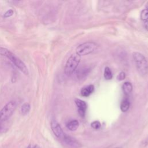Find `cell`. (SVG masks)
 <instances>
[{
	"label": "cell",
	"instance_id": "cell-15",
	"mask_svg": "<svg viewBox=\"0 0 148 148\" xmlns=\"http://www.w3.org/2000/svg\"><path fill=\"white\" fill-rule=\"evenodd\" d=\"M104 77L106 80H111L113 77V75L110 69L108 66H106L104 70Z\"/></svg>",
	"mask_w": 148,
	"mask_h": 148
},
{
	"label": "cell",
	"instance_id": "cell-7",
	"mask_svg": "<svg viewBox=\"0 0 148 148\" xmlns=\"http://www.w3.org/2000/svg\"><path fill=\"white\" fill-rule=\"evenodd\" d=\"M62 139L64 142L71 148H80L81 147L80 142L72 136L65 134Z\"/></svg>",
	"mask_w": 148,
	"mask_h": 148
},
{
	"label": "cell",
	"instance_id": "cell-21",
	"mask_svg": "<svg viewBox=\"0 0 148 148\" xmlns=\"http://www.w3.org/2000/svg\"><path fill=\"white\" fill-rule=\"evenodd\" d=\"M33 148H39V147L38 145H35V146H34V147Z\"/></svg>",
	"mask_w": 148,
	"mask_h": 148
},
{
	"label": "cell",
	"instance_id": "cell-9",
	"mask_svg": "<svg viewBox=\"0 0 148 148\" xmlns=\"http://www.w3.org/2000/svg\"><path fill=\"white\" fill-rule=\"evenodd\" d=\"M90 72V68L86 66H82L77 69L76 72V75L79 79H82L87 76Z\"/></svg>",
	"mask_w": 148,
	"mask_h": 148
},
{
	"label": "cell",
	"instance_id": "cell-4",
	"mask_svg": "<svg viewBox=\"0 0 148 148\" xmlns=\"http://www.w3.org/2000/svg\"><path fill=\"white\" fill-rule=\"evenodd\" d=\"M16 108V103L14 101L8 102L0 110V123L5 121L13 114Z\"/></svg>",
	"mask_w": 148,
	"mask_h": 148
},
{
	"label": "cell",
	"instance_id": "cell-6",
	"mask_svg": "<svg viewBox=\"0 0 148 148\" xmlns=\"http://www.w3.org/2000/svg\"><path fill=\"white\" fill-rule=\"evenodd\" d=\"M51 128L55 135L56 136H57L58 138L62 139L65 134L64 133V131L61 127L59 123L55 120H53L51 121Z\"/></svg>",
	"mask_w": 148,
	"mask_h": 148
},
{
	"label": "cell",
	"instance_id": "cell-12",
	"mask_svg": "<svg viewBox=\"0 0 148 148\" xmlns=\"http://www.w3.org/2000/svg\"><path fill=\"white\" fill-rule=\"evenodd\" d=\"M122 89H123V91L125 95H128L132 91V85L129 82H124V84H123Z\"/></svg>",
	"mask_w": 148,
	"mask_h": 148
},
{
	"label": "cell",
	"instance_id": "cell-22",
	"mask_svg": "<svg viewBox=\"0 0 148 148\" xmlns=\"http://www.w3.org/2000/svg\"><path fill=\"white\" fill-rule=\"evenodd\" d=\"M146 9L148 10V2H147V3L146 4Z\"/></svg>",
	"mask_w": 148,
	"mask_h": 148
},
{
	"label": "cell",
	"instance_id": "cell-14",
	"mask_svg": "<svg viewBox=\"0 0 148 148\" xmlns=\"http://www.w3.org/2000/svg\"><path fill=\"white\" fill-rule=\"evenodd\" d=\"M30 109H31V106L29 103L25 102L24 103H23L21 108V112L22 114L26 115L27 114H28L30 110Z\"/></svg>",
	"mask_w": 148,
	"mask_h": 148
},
{
	"label": "cell",
	"instance_id": "cell-17",
	"mask_svg": "<svg viewBox=\"0 0 148 148\" xmlns=\"http://www.w3.org/2000/svg\"><path fill=\"white\" fill-rule=\"evenodd\" d=\"M91 126L92 128H94L95 130H98V129L100 128V127L101 126V123L99 121H92L91 123Z\"/></svg>",
	"mask_w": 148,
	"mask_h": 148
},
{
	"label": "cell",
	"instance_id": "cell-5",
	"mask_svg": "<svg viewBox=\"0 0 148 148\" xmlns=\"http://www.w3.org/2000/svg\"><path fill=\"white\" fill-rule=\"evenodd\" d=\"M97 47L96 43L92 42H87L79 45L76 48V54L79 56L89 54L93 52Z\"/></svg>",
	"mask_w": 148,
	"mask_h": 148
},
{
	"label": "cell",
	"instance_id": "cell-2",
	"mask_svg": "<svg viewBox=\"0 0 148 148\" xmlns=\"http://www.w3.org/2000/svg\"><path fill=\"white\" fill-rule=\"evenodd\" d=\"M132 57L136 68L139 73L142 76L146 75L148 73V61L145 57L139 52H134Z\"/></svg>",
	"mask_w": 148,
	"mask_h": 148
},
{
	"label": "cell",
	"instance_id": "cell-18",
	"mask_svg": "<svg viewBox=\"0 0 148 148\" xmlns=\"http://www.w3.org/2000/svg\"><path fill=\"white\" fill-rule=\"evenodd\" d=\"M125 77V74L124 72H120V73L118 75L117 77V79L119 81H121L123 80H124Z\"/></svg>",
	"mask_w": 148,
	"mask_h": 148
},
{
	"label": "cell",
	"instance_id": "cell-23",
	"mask_svg": "<svg viewBox=\"0 0 148 148\" xmlns=\"http://www.w3.org/2000/svg\"><path fill=\"white\" fill-rule=\"evenodd\" d=\"M27 148H31V146L30 145H29V146H28V147H27Z\"/></svg>",
	"mask_w": 148,
	"mask_h": 148
},
{
	"label": "cell",
	"instance_id": "cell-11",
	"mask_svg": "<svg viewBox=\"0 0 148 148\" xmlns=\"http://www.w3.org/2000/svg\"><path fill=\"white\" fill-rule=\"evenodd\" d=\"M79 125V121L77 120H72L69 121L66 124V127L67 128L72 131L76 130Z\"/></svg>",
	"mask_w": 148,
	"mask_h": 148
},
{
	"label": "cell",
	"instance_id": "cell-19",
	"mask_svg": "<svg viewBox=\"0 0 148 148\" xmlns=\"http://www.w3.org/2000/svg\"><path fill=\"white\" fill-rule=\"evenodd\" d=\"M13 13H14L13 10H12V9H9V10H8V11H6V12L5 13L3 16H4L5 17H6V18L12 16L13 14Z\"/></svg>",
	"mask_w": 148,
	"mask_h": 148
},
{
	"label": "cell",
	"instance_id": "cell-16",
	"mask_svg": "<svg viewBox=\"0 0 148 148\" xmlns=\"http://www.w3.org/2000/svg\"><path fill=\"white\" fill-rule=\"evenodd\" d=\"M140 18L144 21L148 20V10H147L144 9L141 12Z\"/></svg>",
	"mask_w": 148,
	"mask_h": 148
},
{
	"label": "cell",
	"instance_id": "cell-13",
	"mask_svg": "<svg viewBox=\"0 0 148 148\" xmlns=\"http://www.w3.org/2000/svg\"><path fill=\"white\" fill-rule=\"evenodd\" d=\"M130 106V101L127 98H124L121 102L120 109L122 112H125L129 109Z\"/></svg>",
	"mask_w": 148,
	"mask_h": 148
},
{
	"label": "cell",
	"instance_id": "cell-20",
	"mask_svg": "<svg viewBox=\"0 0 148 148\" xmlns=\"http://www.w3.org/2000/svg\"><path fill=\"white\" fill-rule=\"evenodd\" d=\"M144 27H145V29L147 31H148V20L144 22Z\"/></svg>",
	"mask_w": 148,
	"mask_h": 148
},
{
	"label": "cell",
	"instance_id": "cell-8",
	"mask_svg": "<svg viewBox=\"0 0 148 148\" xmlns=\"http://www.w3.org/2000/svg\"><path fill=\"white\" fill-rule=\"evenodd\" d=\"M75 103L77 107L78 113L80 116L84 117L86 114V110L87 109V104L86 103L80 99H75Z\"/></svg>",
	"mask_w": 148,
	"mask_h": 148
},
{
	"label": "cell",
	"instance_id": "cell-3",
	"mask_svg": "<svg viewBox=\"0 0 148 148\" xmlns=\"http://www.w3.org/2000/svg\"><path fill=\"white\" fill-rule=\"evenodd\" d=\"M80 61V56L78 54L75 53L71 55L66 62L64 68L65 73L68 76H70L73 74V73L76 71Z\"/></svg>",
	"mask_w": 148,
	"mask_h": 148
},
{
	"label": "cell",
	"instance_id": "cell-24",
	"mask_svg": "<svg viewBox=\"0 0 148 148\" xmlns=\"http://www.w3.org/2000/svg\"><path fill=\"white\" fill-rule=\"evenodd\" d=\"M115 148H122L121 147H115Z\"/></svg>",
	"mask_w": 148,
	"mask_h": 148
},
{
	"label": "cell",
	"instance_id": "cell-10",
	"mask_svg": "<svg viewBox=\"0 0 148 148\" xmlns=\"http://www.w3.org/2000/svg\"><path fill=\"white\" fill-rule=\"evenodd\" d=\"M94 91V87L93 85L90 84L88 85L86 87H83V88L81 90V95L83 97H88L90 95H91L93 91Z\"/></svg>",
	"mask_w": 148,
	"mask_h": 148
},
{
	"label": "cell",
	"instance_id": "cell-1",
	"mask_svg": "<svg viewBox=\"0 0 148 148\" xmlns=\"http://www.w3.org/2000/svg\"><path fill=\"white\" fill-rule=\"evenodd\" d=\"M0 55L6 57L10 60L13 64L25 75L28 74V70L25 64L18 57H17L13 53L8 49L0 47Z\"/></svg>",
	"mask_w": 148,
	"mask_h": 148
}]
</instances>
